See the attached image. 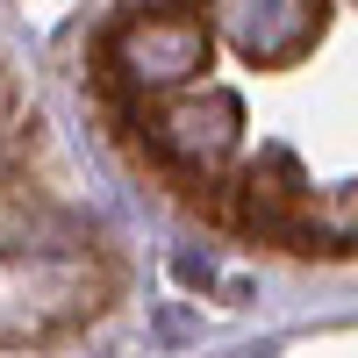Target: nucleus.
<instances>
[{
    "mask_svg": "<svg viewBox=\"0 0 358 358\" xmlns=\"http://www.w3.org/2000/svg\"><path fill=\"white\" fill-rule=\"evenodd\" d=\"M236 43H244L258 65H280V57H294L315 29H322V8H236Z\"/></svg>",
    "mask_w": 358,
    "mask_h": 358,
    "instance_id": "nucleus-2",
    "label": "nucleus"
},
{
    "mask_svg": "<svg viewBox=\"0 0 358 358\" xmlns=\"http://www.w3.org/2000/svg\"><path fill=\"white\" fill-rule=\"evenodd\" d=\"M158 129H165V143H179L187 158H222L229 143H236V101H229V94H208V108L187 101V108H172Z\"/></svg>",
    "mask_w": 358,
    "mask_h": 358,
    "instance_id": "nucleus-3",
    "label": "nucleus"
},
{
    "mask_svg": "<svg viewBox=\"0 0 358 358\" xmlns=\"http://www.w3.org/2000/svg\"><path fill=\"white\" fill-rule=\"evenodd\" d=\"M122 57H129V79H143V86H172V79L201 72L208 29H201L187 8H143V15L122 22Z\"/></svg>",
    "mask_w": 358,
    "mask_h": 358,
    "instance_id": "nucleus-1",
    "label": "nucleus"
},
{
    "mask_svg": "<svg viewBox=\"0 0 358 358\" xmlns=\"http://www.w3.org/2000/svg\"><path fill=\"white\" fill-rule=\"evenodd\" d=\"M344 251V244H358V187L351 194H330V201H315L308 208V251Z\"/></svg>",
    "mask_w": 358,
    "mask_h": 358,
    "instance_id": "nucleus-4",
    "label": "nucleus"
},
{
    "mask_svg": "<svg viewBox=\"0 0 358 358\" xmlns=\"http://www.w3.org/2000/svg\"><path fill=\"white\" fill-rule=\"evenodd\" d=\"M172 280L179 287H208V280H215V258H208V251H179L172 258Z\"/></svg>",
    "mask_w": 358,
    "mask_h": 358,
    "instance_id": "nucleus-5",
    "label": "nucleus"
}]
</instances>
